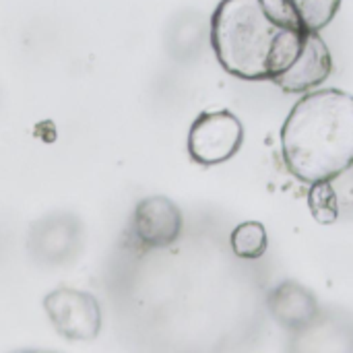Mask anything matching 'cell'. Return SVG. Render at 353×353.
Returning <instances> with one entry per match:
<instances>
[{
    "mask_svg": "<svg viewBox=\"0 0 353 353\" xmlns=\"http://www.w3.org/2000/svg\"><path fill=\"white\" fill-rule=\"evenodd\" d=\"M244 143V126L230 110L203 112L188 130V153L199 165L230 161Z\"/></svg>",
    "mask_w": 353,
    "mask_h": 353,
    "instance_id": "cell-3",
    "label": "cell"
},
{
    "mask_svg": "<svg viewBox=\"0 0 353 353\" xmlns=\"http://www.w3.org/2000/svg\"><path fill=\"white\" fill-rule=\"evenodd\" d=\"M331 70L333 58L329 46L325 43L321 33L308 31L296 62L273 83L285 93H308L310 89L323 85L329 79Z\"/></svg>",
    "mask_w": 353,
    "mask_h": 353,
    "instance_id": "cell-6",
    "label": "cell"
},
{
    "mask_svg": "<svg viewBox=\"0 0 353 353\" xmlns=\"http://www.w3.org/2000/svg\"><path fill=\"white\" fill-rule=\"evenodd\" d=\"M308 209H310V215L323 225H331V223L337 221V217H339V199H337V190L333 188L331 182H314V184H310Z\"/></svg>",
    "mask_w": 353,
    "mask_h": 353,
    "instance_id": "cell-9",
    "label": "cell"
},
{
    "mask_svg": "<svg viewBox=\"0 0 353 353\" xmlns=\"http://www.w3.org/2000/svg\"><path fill=\"white\" fill-rule=\"evenodd\" d=\"M288 170L302 182H331L353 165V95L341 89L306 93L281 128Z\"/></svg>",
    "mask_w": 353,
    "mask_h": 353,
    "instance_id": "cell-2",
    "label": "cell"
},
{
    "mask_svg": "<svg viewBox=\"0 0 353 353\" xmlns=\"http://www.w3.org/2000/svg\"><path fill=\"white\" fill-rule=\"evenodd\" d=\"M184 228L182 211L165 196H147L132 213V234L143 248L161 250L172 246Z\"/></svg>",
    "mask_w": 353,
    "mask_h": 353,
    "instance_id": "cell-5",
    "label": "cell"
},
{
    "mask_svg": "<svg viewBox=\"0 0 353 353\" xmlns=\"http://www.w3.org/2000/svg\"><path fill=\"white\" fill-rule=\"evenodd\" d=\"M232 250L238 259L259 261L269 248V234L261 221H244L240 223L230 238Z\"/></svg>",
    "mask_w": 353,
    "mask_h": 353,
    "instance_id": "cell-7",
    "label": "cell"
},
{
    "mask_svg": "<svg viewBox=\"0 0 353 353\" xmlns=\"http://www.w3.org/2000/svg\"><path fill=\"white\" fill-rule=\"evenodd\" d=\"M43 308L54 329L70 341H93L101 331L99 304L87 292L54 290L46 296Z\"/></svg>",
    "mask_w": 353,
    "mask_h": 353,
    "instance_id": "cell-4",
    "label": "cell"
},
{
    "mask_svg": "<svg viewBox=\"0 0 353 353\" xmlns=\"http://www.w3.org/2000/svg\"><path fill=\"white\" fill-rule=\"evenodd\" d=\"M306 29L288 0H221L211 17V46L225 72L275 81L300 56Z\"/></svg>",
    "mask_w": 353,
    "mask_h": 353,
    "instance_id": "cell-1",
    "label": "cell"
},
{
    "mask_svg": "<svg viewBox=\"0 0 353 353\" xmlns=\"http://www.w3.org/2000/svg\"><path fill=\"white\" fill-rule=\"evenodd\" d=\"M306 31L321 33L339 12L341 0H288Z\"/></svg>",
    "mask_w": 353,
    "mask_h": 353,
    "instance_id": "cell-8",
    "label": "cell"
}]
</instances>
